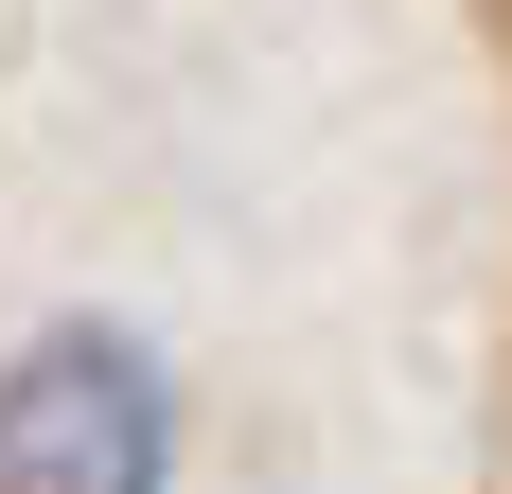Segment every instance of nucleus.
<instances>
[{"label": "nucleus", "instance_id": "f257e3e1", "mask_svg": "<svg viewBox=\"0 0 512 494\" xmlns=\"http://www.w3.org/2000/svg\"><path fill=\"white\" fill-rule=\"evenodd\" d=\"M159 371L124 336H36L0 371V494H159Z\"/></svg>", "mask_w": 512, "mask_h": 494}]
</instances>
